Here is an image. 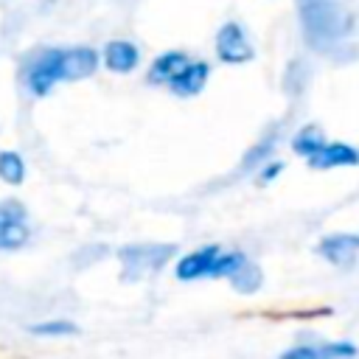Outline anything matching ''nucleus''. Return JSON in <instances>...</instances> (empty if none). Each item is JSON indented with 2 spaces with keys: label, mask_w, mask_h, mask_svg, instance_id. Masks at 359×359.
Returning a JSON list of instances; mask_svg holds the SVG:
<instances>
[{
  "label": "nucleus",
  "mask_w": 359,
  "mask_h": 359,
  "mask_svg": "<svg viewBox=\"0 0 359 359\" xmlns=\"http://www.w3.org/2000/svg\"><path fill=\"white\" fill-rule=\"evenodd\" d=\"M303 36L320 53H337L353 31V17L342 0H294Z\"/></svg>",
  "instance_id": "obj_1"
},
{
  "label": "nucleus",
  "mask_w": 359,
  "mask_h": 359,
  "mask_svg": "<svg viewBox=\"0 0 359 359\" xmlns=\"http://www.w3.org/2000/svg\"><path fill=\"white\" fill-rule=\"evenodd\" d=\"M177 247L174 244H126L118 250V261H121V278L123 280H140L151 272H160V266H165L174 258Z\"/></svg>",
  "instance_id": "obj_2"
},
{
  "label": "nucleus",
  "mask_w": 359,
  "mask_h": 359,
  "mask_svg": "<svg viewBox=\"0 0 359 359\" xmlns=\"http://www.w3.org/2000/svg\"><path fill=\"white\" fill-rule=\"evenodd\" d=\"M210 278H224L238 294H255L261 289V283H264L261 266L255 261H250L238 250H222Z\"/></svg>",
  "instance_id": "obj_3"
},
{
  "label": "nucleus",
  "mask_w": 359,
  "mask_h": 359,
  "mask_svg": "<svg viewBox=\"0 0 359 359\" xmlns=\"http://www.w3.org/2000/svg\"><path fill=\"white\" fill-rule=\"evenodd\" d=\"M59 56H62V48H48V50H39L28 65H25V84L34 95H48L50 87L56 81H62L59 76Z\"/></svg>",
  "instance_id": "obj_4"
},
{
  "label": "nucleus",
  "mask_w": 359,
  "mask_h": 359,
  "mask_svg": "<svg viewBox=\"0 0 359 359\" xmlns=\"http://www.w3.org/2000/svg\"><path fill=\"white\" fill-rule=\"evenodd\" d=\"M31 230L25 224V208L20 199H6L0 205V250H17L28 241Z\"/></svg>",
  "instance_id": "obj_5"
},
{
  "label": "nucleus",
  "mask_w": 359,
  "mask_h": 359,
  "mask_svg": "<svg viewBox=\"0 0 359 359\" xmlns=\"http://www.w3.org/2000/svg\"><path fill=\"white\" fill-rule=\"evenodd\" d=\"M216 56L227 65H244L252 59V45L238 22H224L216 34Z\"/></svg>",
  "instance_id": "obj_6"
},
{
  "label": "nucleus",
  "mask_w": 359,
  "mask_h": 359,
  "mask_svg": "<svg viewBox=\"0 0 359 359\" xmlns=\"http://www.w3.org/2000/svg\"><path fill=\"white\" fill-rule=\"evenodd\" d=\"M317 252L331 266L351 269L356 264V258H359V236H353V233H331V236L320 238Z\"/></svg>",
  "instance_id": "obj_7"
},
{
  "label": "nucleus",
  "mask_w": 359,
  "mask_h": 359,
  "mask_svg": "<svg viewBox=\"0 0 359 359\" xmlns=\"http://www.w3.org/2000/svg\"><path fill=\"white\" fill-rule=\"evenodd\" d=\"M222 255V247L219 244H205L194 252H185L180 261H177V269L174 275L180 280H199V278H210L213 275V266Z\"/></svg>",
  "instance_id": "obj_8"
},
{
  "label": "nucleus",
  "mask_w": 359,
  "mask_h": 359,
  "mask_svg": "<svg viewBox=\"0 0 359 359\" xmlns=\"http://www.w3.org/2000/svg\"><path fill=\"white\" fill-rule=\"evenodd\" d=\"M98 67V53L93 48H67L59 56V76L62 81H81L93 76Z\"/></svg>",
  "instance_id": "obj_9"
},
{
  "label": "nucleus",
  "mask_w": 359,
  "mask_h": 359,
  "mask_svg": "<svg viewBox=\"0 0 359 359\" xmlns=\"http://www.w3.org/2000/svg\"><path fill=\"white\" fill-rule=\"evenodd\" d=\"M359 353V348L348 339H337V342H317V345H294L289 351H283L278 359H353Z\"/></svg>",
  "instance_id": "obj_10"
},
{
  "label": "nucleus",
  "mask_w": 359,
  "mask_h": 359,
  "mask_svg": "<svg viewBox=\"0 0 359 359\" xmlns=\"http://www.w3.org/2000/svg\"><path fill=\"white\" fill-rule=\"evenodd\" d=\"M306 163H309V168H317V171L348 168V165H359V151L353 146H348V143H325Z\"/></svg>",
  "instance_id": "obj_11"
},
{
  "label": "nucleus",
  "mask_w": 359,
  "mask_h": 359,
  "mask_svg": "<svg viewBox=\"0 0 359 359\" xmlns=\"http://www.w3.org/2000/svg\"><path fill=\"white\" fill-rule=\"evenodd\" d=\"M191 59L182 53V50H165V53H160L154 62H151V67H149V84H171L180 73H182V67L188 65Z\"/></svg>",
  "instance_id": "obj_12"
},
{
  "label": "nucleus",
  "mask_w": 359,
  "mask_h": 359,
  "mask_svg": "<svg viewBox=\"0 0 359 359\" xmlns=\"http://www.w3.org/2000/svg\"><path fill=\"white\" fill-rule=\"evenodd\" d=\"M208 76H210L208 62H188V65L182 67V73H180V76H177V79H174L168 87H171V93H174V95L188 98V95L202 93V87H205Z\"/></svg>",
  "instance_id": "obj_13"
},
{
  "label": "nucleus",
  "mask_w": 359,
  "mask_h": 359,
  "mask_svg": "<svg viewBox=\"0 0 359 359\" xmlns=\"http://www.w3.org/2000/svg\"><path fill=\"white\" fill-rule=\"evenodd\" d=\"M137 59H140L137 48L132 42H126V39H112L104 48V65L112 73H129V70H135L137 67Z\"/></svg>",
  "instance_id": "obj_14"
},
{
  "label": "nucleus",
  "mask_w": 359,
  "mask_h": 359,
  "mask_svg": "<svg viewBox=\"0 0 359 359\" xmlns=\"http://www.w3.org/2000/svg\"><path fill=\"white\" fill-rule=\"evenodd\" d=\"M325 146V137H323V129L320 126H314V123H309V126H303L294 137H292V149L300 154V157H311L314 151H320Z\"/></svg>",
  "instance_id": "obj_15"
},
{
  "label": "nucleus",
  "mask_w": 359,
  "mask_h": 359,
  "mask_svg": "<svg viewBox=\"0 0 359 359\" xmlns=\"http://www.w3.org/2000/svg\"><path fill=\"white\" fill-rule=\"evenodd\" d=\"M0 180L8 185H20L25 180V163L17 151H0Z\"/></svg>",
  "instance_id": "obj_16"
},
{
  "label": "nucleus",
  "mask_w": 359,
  "mask_h": 359,
  "mask_svg": "<svg viewBox=\"0 0 359 359\" xmlns=\"http://www.w3.org/2000/svg\"><path fill=\"white\" fill-rule=\"evenodd\" d=\"M28 331L36 334V337H70V334L79 331V325L70 323V320H45V323L31 325Z\"/></svg>",
  "instance_id": "obj_17"
},
{
  "label": "nucleus",
  "mask_w": 359,
  "mask_h": 359,
  "mask_svg": "<svg viewBox=\"0 0 359 359\" xmlns=\"http://www.w3.org/2000/svg\"><path fill=\"white\" fill-rule=\"evenodd\" d=\"M275 135L272 137H264V140H258L247 154H244V160H241V171H250V168H255L258 163H264V160H269V154H272V149H275Z\"/></svg>",
  "instance_id": "obj_18"
},
{
  "label": "nucleus",
  "mask_w": 359,
  "mask_h": 359,
  "mask_svg": "<svg viewBox=\"0 0 359 359\" xmlns=\"http://www.w3.org/2000/svg\"><path fill=\"white\" fill-rule=\"evenodd\" d=\"M280 171H283V163H278V160L266 163V165L261 168V182H272V180H275Z\"/></svg>",
  "instance_id": "obj_19"
}]
</instances>
